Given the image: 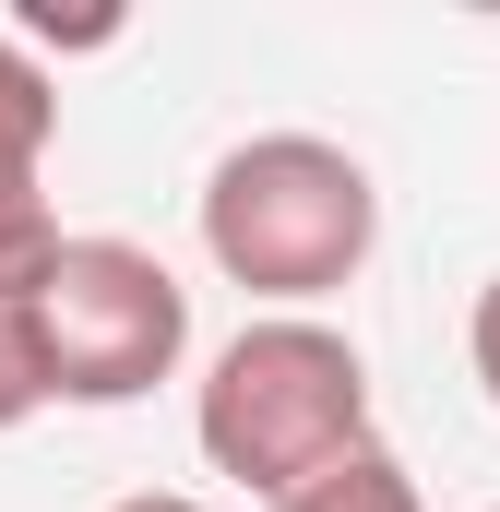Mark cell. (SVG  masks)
<instances>
[{"label":"cell","mask_w":500,"mask_h":512,"mask_svg":"<svg viewBox=\"0 0 500 512\" xmlns=\"http://www.w3.org/2000/svg\"><path fill=\"white\" fill-rule=\"evenodd\" d=\"M191 441H203L215 477L286 501L322 465H346L358 441H381L370 429V358L334 322H310V310H262V322H239L215 346V370L191 393Z\"/></svg>","instance_id":"6da1fadb"},{"label":"cell","mask_w":500,"mask_h":512,"mask_svg":"<svg viewBox=\"0 0 500 512\" xmlns=\"http://www.w3.org/2000/svg\"><path fill=\"white\" fill-rule=\"evenodd\" d=\"M36 322H48L60 405H143L191 358V286L143 239H72L60 274H48V298H36Z\"/></svg>","instance_id":"3957f363"},{"label":"cell","mask_w":500,"mask_h":512,"mask_svg":"<svg viewBox=\"0 0 500 512\" xmlns=\"http://www.w3.org/2000/svg\"><path fill=\"white\" fill-rule=\"evenodd\" d=\"M274 512H429V501H417V477H405L393 441H358L346 465H322L310 489H286Z\"/></svg>","instance_id":"5b68a950"},{"label":"cell","mask_w":500,"mask_h":512,"mask_svg":"<svg viewBox=\"0 0 500 512\" xmlns=\"http://www.w3.org/2000/svg\"><path fill=\"white\" fill-rule=\"evenodd\" d=\"M465 370H477V393L500 405V274L477 286V310H465Z\"/></svg>","instance_id":"52a82bcc"},{"label":"cell","mask_w":500,"mask_h":512,"mask_svg":"<svg viewBox=\"0 0 500 512\" xmlns=\"http://www.w3.org/2000/svg\"><path fill=\"white\" fill-rule=\"evenodd\" d=\"M108 512H203L191 489H131V501H108Z\"/></svg>","instance_id":"ba28073f"},{"label":"cell","mask_w":500,"mask_h":512,"mask_svg":"<svg viewBox=\"0 0 500 512\" xmlns=\"http://www.w3.org/2000/svg\"><path fill=\"white\" fill-rule=\"evenodd\" d=\"M36 405H60V382H48V322H36V298L0 286V429H24Z\"/></svg>","instance_id":"8992f818"},{"label":"cell","mask_w":500,"mask_h":512,"mask_svg":"<svg viewBox=\"0 0 500 512\" xmlns=\"http://www.w3.org/2000/svg\"><path fill=\"white\" fill-rule=\"evenodd\" d=\"M48 143H60V84L24 36H0V286L48 298L60 274V215H48Z\"/></svg>","instance_id":"277c9868"},{"label":"cell","mask_w":500,"mask_h":512,"mask_svg":"<svg viewBox=\"0 0 500 512\" xmlns=\"http://www.w3.org/2000/svg\"><path fill=\"white\" fill-rule=\"evenodd\" d=\"M489 512H500V501H489Z\"/></svg>","instance_id":"9c48e42d"},{"label":"cell","mask_w":500,"mask_h":512,"mask_svg":"<svg viewBox=\"0 0 500 512\" xmlns=\"http://www.w3.org/2000/svg\"><path fill=\"white\" fill-rule=\"evenodd\" d=\"M203 251H215L227 286L274 298V310H310V298L358 286V262L381 251V191L322 131H250L203 179Z\"/></svg>","instance_id":"7a4b0ae2"}]
</instances>
